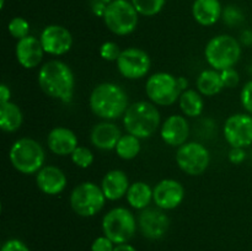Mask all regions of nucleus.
Segmentation results:
<instances>
[{"mask_svg":"<svg viewBox=\"0 0 252 251\" xmlns=\"http://www.w3.org/2000/svg\"><path fill=\"white\" fill-rule=\"evenodd\" d=\"M38 84L46 95L63 102L73 100L75 90V78L73 70L64 62L53 59L41 66L38 71Z\"/></svg>","mask_w":252,"mask_h":251,"instance_id":"1","label":"nucleus"},{"mask_svg":"<svg viewBox=\"0 0 252 251\" xmlns=\"http://www.w3.org/2000/svg\"><path fill=\"white\" fill-rule=\"evenodd\" d=\"M128 107L129 100L127 93L115 83L98 84L90 95L91 111L102 120H117L125 116Z\"/></svg>","mask_w":252,"mask_h":251,"instance_id":"2","label":"nucleus"},{"mask_svg":"<svg viewBox=\"0 0 252 251\" xmlns=\"http://www.w3.org/2000/svg\"><path fill=\"white\" fill-rule=\"evenodd\" d=\"M160 112L157 106L148 101L132 103L123 116V125L129 134L139 139L149 138L160 126Z\"/></svg>","mask_w":252,"mask_h":251,"instance_id":"3","label":"nucleus"},{"mask_svg":"<svg viewBox=\"0 0 252 251\" xmlns=\"http://www.w3.org/2000/svg\"><path fill=\"white\" fill-rule=\"evenodd\" d=\"M10 161L19 172L25 175L37 174L43 167L46 153L37 140L20 138L10 148Z\"/></svg>","mask_w":252,"mask_h":251,"instance_id":"4","label":"nucleus"},{"mask_svg":"<svg viewBox=\"0 0 252 251\" xmlns=\"http://www.w3.org/2000/svg\"><path fill=\"white\" fill-rule=\"evenodd\" d=\"M206 61L218 71L233 68L241 57V46L238 39L229 34H219L207 43Z\"/></svg>","mask_w":252,"mask_h":251,"instance_id":"5","label":"nucleus"},{"mask_svg":"<svg viewBox=\"0 0 252 251\" xmlns=\"http://www.w3.org/2000/svg\"><path fill=\"white\" fill-rule=\"evenodd\" d=\"M102 231L112 243L126 244L137 231V219L129 209L116 207L103 217Z\"/></svg>","mask_w":252,"mask_h":251,"instance_id":"6","label":"nucleus"},{"mask_svg":"<svg viewBox=\"0 0 252 251\" xmlns=\"http://www.w3.org/2000/svg\"><path fill=\"white\" fill-rule=\"evenodd\" d=\"M102 17L107 29L118 36L132 33L138 26V11L127 0H112Z\"/></svg>","mask_w":252,"mask_h":251,"instance_id":"7","label":"nucleus"},{"mask_svg":"<svg viewBox=\"0 0 252 251\" xmlns=\"http://www.w3.org/2000/svg\"><path fill=\"white\" fill-rule=\"evenodd\" d=\"M106 197L102 188L94 182H83L70 193V206L80 217H94L103 208Z\"/></svg>","mask_w":252,"mask_h":251,"instance_id":"8","label":"nucleus"},{"mask_svg":"<svg viewBox=\"0 0 252 251\" xmlns=\"http://www.w3.org/2000/svg\"><path fill=\"white\" fill-rule=\"evenodd\" d=\"M145 91L148 97L159 106L172 105L182 94L177 78L165 71L153 74L145 84Z\"/></svg>","mask_w":252,"mask_h":251,"instance_id":"9","label":"nucleus"},{"mask_svg":"<svg viewBox=\"0 0 252 251\" xmlns=\"http://www.w3.org/2000/svg\"><path fill=\"white\" fill-rule=\"evenodd\" d=\"M176 161L180 169L187 175L197 176L203 174L211 161L208 149L197 142L185 143L176 152Z\"/></svg>","mask_w":252,"mask_h":251,"instance_id":"10","label":"nucleus"},{"mask_svg":"<svg viewBox=\"0 0 252 251\" xmlns=\"http://www.w3.org/2000/svg\"><path fill=\"white\" fill-rule=\"evenodd\" d=\"M150 65L152 62L149 54L135 47L123 49L117 59V68L121 75L130 80L144 78L149 73Z\"/></svg>","mask_w":252,"mask_h":251,"instance_id":"11","label":"nucleus"},{"mask_svg":"<svg viewBox=\"0 0 252 251\" xmlns=\"http://www.w3.org/2000/svg\"><path fill=\"white\" fill-rule=\"evenodd\" d=\"M224 138L231 148H248L252 145V116L236 113L224 123Z\"/></svg>","mask_w":252,"mask_h":251,"instance_id":"12","label":"nucleus"},{"mask_svg":"<svg viewBox=\"0 0 252 251\" xmlns=\"http://www.w3.org/2000/svg\"><path fill=\"white\" fill-rule=\"evenodd\" d=\"M44 53L52 56H63L70 51L73 46V36L70 31L61 25H49L44 27L39 37Z\"/></svg>","mask_w":252,"mask_h":251,"instance_id":"13","label":"nucleus"},{"mask_svg":"<svg viewBox=\"0 0 252 251\" xmlns=\"http://www.w3.org/2000/svg\"><path fill=\"white\" fill-rule=\"evenodd\" d=\"M138 226L143 235L150 240L161 239L167 233L170 219L160 208H145L138 218Z\"/></svg>","mask_w":252,"mask_h":251,"instance_id":"14","label":"nucleus"},{"mask_svg":"<svg viewBox=\"0 0 252 251\" xmlns=\"http://www.w3.org/2000/svg\"><path fill=\"white\" fill-rule=\"evenodd\" d=\"M185 198V188L179 181L165 179L155 185L153 188V201L158 208L162 211L175 209L182 203Z\"/></svg>","mask_w":252,"mask_h":251,"instance_id":"15","label":"nucleus"},{"mask_svg":"<svg viewBox=\"0 0 252 251\" xmlns=\"http://www.w3.org/2000/svg\"><path fill=\"white\" fill-rule=\"evenodd\" d=\"M160 135L165 144L170 147H181L187 143L189 135V125L184 116L172 115L162 123Z\"/></svg>","mask_w":252,"mask_h":251,"instance_id":"16","label":"nucleus"},{"mask_svg":"<svg viewBox=\"0 0 252 251\" xmlns=\"http://www.w3.org/2000/svg\"><path fill=\"white\" fill-rule=\"evenodd\" d=\"M16 59L20 65L25 69H33L43 59L44 49L41 41L33 36H27L21 38L16 43Z\"/></svg>","mask_w":252,"mask_h":251,"instance_id":"17","label":"nucleus"},{"mask_svg":"<svg viewBox=\"0 0 252 251\" xmlns=\"http://www.w3.org/2000/svg\"><path fill=\"white\" fill-rule=\"evenodd\" d=\"M65 174L57 166H43L36 175V184L43 193L56 196L66 187Z\"/></svg>","mask_w":252,"mask_h":251,"instance_id":"18","label":"nucleus"},{"mask_svg":"<svg viewBox=\"0 0 252 251\" xmlns=\"http://www.w3.org/2000/svg\"><path fill=\"white\" fill-rule=\"evenodd\" d=\"M47 144L52 153L62 157L71 155V153L79 147L75 133L65 127L53 128L47 138Z\"/></svg>","mask_w":252,"mask_h":251,"instance_id":"19","label":"nucleus"},{"mask_svg":"<svg viewBox=\"0 0 252 251\" xmlns=\"http://www.w3.org/2000/svg\"><path fill=\"white\" fill-rule=\"evenodd\" d=\"M121 137L122 134H121L120 128L115 123L105 121V122L97 123L93 128L90 139L97 149L112 150L116 149V145Z\"/></svg>","mask_w":252,"mask_h":251,"instance_id":"20","label":"nucleus"},{"mask_svg":"<svg viewBox=\"0 0 252 251\" xmlns=\"http://www.w3.org/2000/svg\"><path fill=\"white\" fill-rule=\"evenodd\" d=\"M129 180L126 172L122 170H112L108 171L102 179L101 188H102L103 194L106 199L110 201H117L123 196H126L129 189Z\"/></svg>","mask_w":252,"mask_h":251,"instance_id":"21","label":"nucleus"},{"mask_svg":"<svg viewBox=\"0 0 252 251\" xmlns=\"http://www.w3.org/2000/svg\"><path fill=\"white\" fill-rule=\"evenodd\" d=\"M223 14L219 0H194L192 5V15L202 26H212L217 24Z\"/></svg>","mask_w":252,"mask_h":251,"instance_id":"22","label":"nucleus"},{"mask_svg":"<svg viewBox=\"0 0 252 251\" xmlns=\"http://www.w3.org/2000/svg\"><path fill=\"white\" fill-rule=\"evenodd\" d=\"M22 121H24V116L16 103L11 101L0 103V128L4 132H16L21 127Z\"/></svg>","mask_w":252,"mask_h":251,"instance_id":"23","label":"nucleus"},{"mask_svg":"<svg viewBox=\"0 0 252 251\" xmlns=\"http://www.w3.org/2000/svg\"><path fill=\"white\" fill-rule=\"evenodd\" d=\"M126 196H127V201L130 207L143 211V209L148 208L150 202L153 201V189L145 182L138 181L130 185Z\"/></svg>","mask_w":252,"mask_h":251,"instance_id":"24","label":"nucleus"},{"mask_svg":"<svg viewBox=\"0 0 252 251\" xmlns=\"http://www.w3.org/2000/svg\"><path fill=\"white\" fill-rule=\"evenodd\" d=\"M224 85L221 81L220 73L216 69L203 70L197 78V89L199 94L204 96H214L223 90Z\"/></svg>","mask_w":252,"mask_h":251,"instance_id":"25","label":"nucleus"},{"mask_svg":"<svg viewBox=\"0 0 252 251\" xmlns=\"http://www.w3.org/2000/svg\"><path fill=\"white\" fill-rule=\"evenodd\" d=\"M179 103L181 111L187 117H198L203 112L204 102L199 91L192 90V89L182 91L179 98Z\"/></svg>","mask_w":252,"mask_h":251,"instance_id":"26","label":"nucleus"},{"mask_svg":"<svg viewBox=\"0 0 252 251\" xmlns=\"http://www.w3.org/2000/svg\"><path fill=\"white\" fill-rule=\"evenodd\" d=\"M115 150L121 159H134L140 152V139L135 137V135L127 133V134L122 135V137L120 138Z\"/></svg>","mask_w":252,"mask_h":251,"instance_id":"27","label":"nucleus"},{"mask_svg":"<svg viewBox=\"0 0 252 251\" xmlns=\"http://www.w3.org/2000/svg\"><path fill=\"white\" fill-rule=\"evenodd\" d=\"M138 14L143 16H154L159 14L165 5V0H132Z\"/></svg>","mask_w":252,"mask_h":251,"instance_id":"28","label":"nucleus"},{"mask_svg":"<svg viewBox=\"0 0 252 251\" xmlns=\"http://www.w3.org/2000/svg\"><path fill=\"white\" fill-rule=\"evenodd\" d=\"M71 160L76 166L81 167V169H86V167L91 166L94 162V154L89 148L81 147L79 145L73 153H71Z\"/></svg>","mask_w":252,"mask_h":251,"instance_id":"29","label":"nucleus"},{"mask_svg":"<svg viewBox=\"0 0 252 251\" xmlns=\"http://www.w3.org/2000/svg\"><path fill=\"white\" fill-rule=\"evenodd\" d=\"M7 29H9L10 34H11L12 37H15V38L17 39H21L29 36L30 24L26 20L22 19V17H14V19L9 22Z\"/></svg>","mask_w":252,"mask_h":251,"instance_id":"30","label":"nucleus"},{"mask_svg":"<svg viewBox=\"0 0 252 251\" xmlns=\"http://www.w3.org/2000/svg\"><path fill=\"white\" fill-rule=\"evenodd\" d=\"M121 53H122V51H121L120 46H118L117 43H115V42H105V43L100 47V56L102 57V59H105V61L117 62Z\"/></svg>","mask_w":252,"mask_h":251,"instance_id":"31","label":"nucleus"},{"mask_svg":"<svg viewBox=\"0 0 252 251\" xmlns=\"http://www.w3.org/2000/svg\"><path fill=\"white\" fill-rule=\"evenodd\" d=\"M224 22L229 26H235V25L241 24L244 21V15L238 7L235 6H228L225 7V10L221 14Z\"/></svg>","mask_w":252,"mask_h":251,"instance_id":"32","label":"nucleus"},{"mask_svg":"<svg viewBox=\"0 0 252 251\" xmlns=\"http://www.w3.org/2000/svg\"><path fill=\"white\" fill-rule=\"evenodd\" d=\"M221 81H223L224 88L233 89L236 88L239 85V81H240V76H239V73L234 68L225 69V70L220 71Z\"/></svg>","mask_w":252,"mask_h":251,"instance_id":"33","label":"nucleus"},{"mask_svg":"<svg viewBox=\"0 0 252 251\" xmlns=\"http://www.w3.org/2000/svg\"><path fill=\"white\" fill-rule=\"evenodd\" d=\"M240 101L243 107L248 111L250 115H252V80L248 81L243 86L240 93Z\"/></svg>","mask_w":252,"mask_h":251,"instance_id":"34","label":"nucleus"},{"mask_svg":"<svg viewBox=\"0 0 252 251\" xmlns=\"http://www.w3.org/2000/svg\"><path fill=\"white\" fill-rule=\"evenodd\" d=\"M112 241L107 238V236H98L94 240L93 245H91V251H113L115 246H113Z\"/></svg>","mask_w":252,"mask_h":251,"instance_id":"35","label":"nucleus"},{"mask_svg":"<svg viewBox=\"0 0 252 251\" xmlns=\"http://www.w3.org/2000/svg\"><path fill=\"white\" fill-rule=\"evenodd\" d=\"M0 251H30L29 246L19 239H9L2 244Z\"/></svg>","mask_w":252,"mask_h":251,"instance_id":"36","label":"nucleus"},{"mask_svg":"<svg viewBox=\"0 0 252 251\" xmlns=\"http://www.w3.org/2000/svg\"><path fill=\"white\" fill-rule=\"evenodd\" d=\"M228 157L230 160V162H233V164H241L246 159L245 148H231Z\"/></svg>","mask_w":252,"mask_h":251,"instance_id":"37","label":"nucleus"},{"mask_svg":"<svg viewBox=\"0 0 252 251\" xmlns=\"http://www.w3.org/2000/svg\"><path fill=\"white\" fill-rule=\"evenodd\" d=\"M10 97H11V91H10L9 86L1 84L0 85V103L9 102Z\"/></svg>","mask_w":252,"mask_h":251,"instance_id":"38","label":"nucleus"},{"mask_svg":"<svg viewBox=\"0 0 252 251\" xmlns=\"http://www.w3.org/2000/svg\"><path fill=\"white\" fill-rule=\"evenodd\" d=\"M113 251H137L134 246L129 245V244H118L115 246V250Z\"/></svg>","mask_w":252,"mask_h":251,"instance_id":"39","label":"nucleus"},{"mask_svg":"<svg viewBox=\"0 0 252 251\" xmlns=\"http://www.w3.org/2000/svg\"><path fill=\"white\" fill-rule=\"evenodd\" d=\"M241 41H243V43L246 44V46H250V44H252V32L250 31L243 32V34H241Z\"/></svg>","mask_w":252,"mask_h":251,"instance_id":"40","label":"nucleus"},{"mask_svg":"<svg viewBox=\"0 0 252 251\" xmlns=\"http://www.w3.org/2000/svg\"><path fill=\"white\" fill-rule=\"evenodd\" d=\"M177 81H179V86L181 89V91L187 90V86H189V80H187L185 76H179L177 78Z\"/></svg>","mask_w":252,"mask_h":251,"instance_id":"41","label":"nucleus"},{"mask_svg":"<svg viewBox=\"0 0 252 251\" xmlns=\"http://www.w3.org/2000/svg\"><path fill=\"white\" fill-rule=\"evenodd\" d=\"M0 6H1V9L4 7V0H1V5H0Z\"/></svg>","mask_w":252,"mask_h":251,"instance_id":"42","label":"nucleus"}]
</instances>
